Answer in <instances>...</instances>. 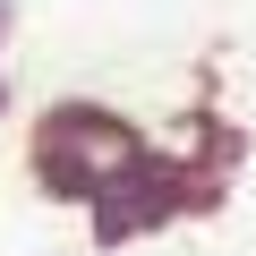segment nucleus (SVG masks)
I'll list each match as a JSON object with an SVG mask.
<instances>
[{
  "instance_id": "nucleus-1",
  "label": "nucleus",
  "mask_w": 256,
  "mask_h": 256,
  "mask_svg": "<svg viewBox=\"0 0 256 256\" xmlns=\"http://www.w3.org/2000/svg\"><path fill=\"white\" fill-rule=\"evenodd\" d=\"M146 171V146H137V128H120L111 111H52L43 120V180L60 196H111L120 180H137Z\"/></svg>"
},
{
  "instance_id": "nucleus-2",
  "label": "nucleus",
  "mask_w": 256,
  "mask_h": 256,
  "mask_svg": "<svg viewBox=\"0 0 256 256\" xmlns=\"http://www.w3.org/2000/svg\"><path fill=\"white\" fill-rule=\"evenodd\" d=\"M0 26H9V0H0Z\"/></svg>"
}]
</instances>
